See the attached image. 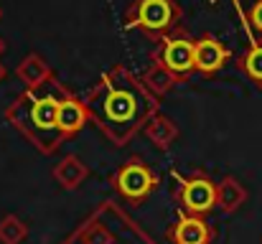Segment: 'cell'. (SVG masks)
<instances>
[{
    "label": "cell",
    "mask_w": 262,
    "mask_h": 244,
    "mask_svg": "<svg viewBox=\"0 0 262 244\" xmlns=\"http://www.w3.org/2000/svg\"><path fill=\"white\" fill-rule=\"evenodd\" d=\"M72 92L64 81L49 77L36 86H26L15 102L5 109V120L33 143L41 153H54L67 140L59 130V104Z\"/></svg>",
    "instance_id": "7a4b0ae2"
},
{
    "label": "cell",
    "mask_w": 262,
    "mask_h": 244,
    "mask_svg": "<svg viewBox=\"0 0 262 244\" xmlns=\"http://www.w3.org/2000/svg\"><path fill=\"white\" fill-rule=\"evenodd\" d=\"M5 77H8V72H5V66H3V61H0V81L5 79Z\"/></svg>",
    "instance_id": "d6986e66"
},
{
    "label": "cell",
    "mask_w": 262,
    "mask_h": 244,
    "mask_svg": "<svg viewBox=\"0 0 262 244\" xmlns=\"http://www.w3.org/2000/svg\"><path fill=\"white\" fill-rule=\"evenodd\" d=\"M122 23L125 28L140 31L150 41L161 43L166 36L176 33L181 23V8L176 0H135L127 8Z\"/></svg>",
    "instance_id": "277c9868"
},
{
    "label": "cell",
    "mask_w": 262,
    "mask_h": 244,
    "mask_svg": "<svg viewBox=\"0 0 262 244\" xmlns=\"http://www.w3.org/2000/svg\"><path fill=\"white\" fill-rule=\"evenodd\" d=\"M0 18H3V8H0Z\"/></svg>",
    "instance_id": "44dd1931"
},
{
    "label": "cell",
    "mask_w": 262,
    "mask_h": 244,
    "mask_svg": "<svg viewBox=\"0 0 262 244\" xmlns=\"http://www.w3.org/2000/svg\"><path fill=\"white\" fill-rule=\"evenodd\" d=\"M250 26L257 31V33H262V0H257L252 8H250Z\"/></svg>",
    "instance_id": "ac0fdd59"
},
{
    "label": "cell",
    "mask_w": 262,
    "mask_h": 244,
    "mask_svg": "<svg viewBox=\"0 0 262 244\" xmlns=\"http://www.w3.org/2000/svg\"><path fill=\"white\" fill-rule=\"evenodd\" d=\"M245 201H247V188L237 178L227 175L222 183H216V209H222L224 214H234L237 209H242Z\"/></svg>",
    "instance_id": "8fae6325"
},
{
    "label": "cell",
    "mask_w": 262,
    "mask_h": 244,
    "mask_svg": "<svg viewBox=\"0 0 262 244\" xmlns=\"http://www.w3.org/2000/svg\"><path fill=\"white\" fill-rule=\"evenodd\" d=\"M15 77L23 81L26 86H36V84L46 81L49 77H54V72H51V66L46 64L43 56H38V54H28V56L15 66Z\"/></svg>",
    "instance_id": "5bb4252c"
},
{
    "label": "cell",
    "mask_w": 262,
    "mask_h": 244,
    "mask_svg": "<svg viewBox=\"0 0 262 244\" xmlns=\"http://www.w3.org/2000/svg\"><path fill=\"white\" fill-rule=\"evenodd\" d=\"M89 120L112 143L125 145L158 112V97L125 66H112L89 89L84 99Z\"/></svg>",
    "instance_id": "6da1fadb"
},
{
    "label": "cell",
    "mask_w": 262,
    "mask_h": 244,
    "mask_svg": "<svg viewBox=\"0 0 262 244\" xmlns=\"http://www.w3.org/2000/svg\"><path fill=\"white\" fill-rule=\"evenodd\" d=\"M229 49L211 33L201 36L193 43V69L201 74H216L227 61H229Z\"/></svg>",
    "instance_id": "ba28073f"
},
{
    "label": "cell",
    "mask_w": 262,
    "mask_h": 244,
    "mask_svg": "<svg viewBox=\"0 0 262 244\" xmlns=\"http://www.w3.org/2000/svg\"><path fill=\"white\" fill-rule=\"evenodd\" d=\"M61 244H156L117 204H102Z\"/></svg>",
    "instance_id": "3957f363"
},
{
    "label": "cell",
    "mask_w": 262,
    "mask_h": 244,
    "mask_svg": "<svg viewBox=\"0 0 262 244\" xmlns=\"http://www.w3.org/2000/svg\"><path fill=\"white\" fill-rule=\"evenodd\" d=\"M166 237L171 244H211L214 232H211V227L206 224L204 216L181 214L173 227H168Z\"/></svg>",
    "instance_id": "9c48e42d"
},
{
    "label": "cell",
    "mask_w": 262,
    "mask_h": 244,
    "mask_svg": "<svg viewBox=\"0 0 262 244\" xmlns=\"http://www.w3.org/2000/svg\"><path fill=\"white\" fill-rule=\"evenodd\" d=\"M193 43L196 41H191L186 33H171L156 46L150 59H153V64L166 66L171 74L183 79L191 72H196L193 69Z\"/></svg>",
    "instance_id": "52a82bcc"
},
{
    "label": "cell",
    "mask_w": 262,
    "mask_h": 244,
    "mask_svg": "<svg viewBox=\"0 0 262 244\" xmlns=\"http://www.w3.org/2000/svg\"><path fill=\"white\" fill-rule=\"evenodd\" d=\"M87 175H89V168L79 161L77 156H67L64 161L54 168V178L59 181L61 188H69V191L79 188V186L84 183Z\"/></svg>",
    "instance_id": "4fadbf2b"
},
{
    "label": "cell",
    "mask_w": 262,
    "mask_h": 244,
    "mask_svg": "<svg viewBox=\"0 0 262 244\" xmlns=\"http://www.w3.org/2000/svg\"><path fill=\"white\" fill-rule=\"evenodd\" d=\"M239 72L262 86V43H252L242 56H239Z\"/></svg>",
    "instance_id": "2e32d148"
},
{
    "label": "cell",
    "mask_w": 262,
    "mask_h": 244,
    "mask_svg": "<svg viewBox=\"0 0 262 244\" xmlns=\"http://www.w3.org/2000/svg\"><path fill=\"white\" fill-rule=\"evenodd\" d=\"M3 51H5V41L0 38V54H3Z\"/></svg>",
    "instance_id": "ffe728a7"
},
{
    "label": "cell",
    "mask_w": 262,
    "mask_h": 244,
    "mask_svg": "<svg viewBox=\"0 0 262 244\" xmlns=\"http://www.w3.org/2000/svg\"><path fill=\"white\" fill-rule=\"evenodd\" d=\"M112 186H115V191H117L125 201L140 204V201H145V198L153 193V188L158 186V178H156V173L145 165V161L130 158L127 163H122V165L117 168V173L112 175Z\"/></svg>",
    "instance_id": "8992f818"
},
{
    "label": "cell",
    "mask_w": 262,
    "mask_h": 244,
    "mask_svg": "<svg viewBox=\"0 0 262 244\" xmlns=\"http://www.w3.org/2000/svg\"><path fill=\"white\" fill-rule=\"evenodd\" d=\"M143 130H145L148 140H150L156 148H171L173 140L178 138V127L173 125V120L166 117V115H161V112H156V115L145 122Z\"/></svg>",
    "instance_id": "7c38bea8"
},
{
    "label": "cell",
    "mask_w": 262,
    "mask_h": 244,
    "mask_svg": "<svg viewBox=\"0 0 262 244\" xmlns=\"http://www.w3.org/2000/svg\"><path fill=\"white\" fill-rule=\"evenodd\" d=\"M87 122H89V115H87L84 102H82L79 97H74V94L64 97L61 104H59V130H61V135H64V138H72V135H77Z\"/></svg>",
    "instance_id": "30bf717a"
},
{
    "label": "cell",
    "mask_w": 262,
    "mask_h": 244,
    "mask_svg": "<svg viewBox=\"0 0 262 244\" xmlns=\"http://www.w3.org/2000/svg\"><path fill=\"white\" fill-rule=\"evenodd\" d=\"M26 237H28V229L18 216L8 214L0 219V244H20Z\"/></svg>",
    "instance_id": "e0dca14e"
},
{
    "label": "cell",
    "mask_w": 262,
    "mask_h": 244,
    "mask_svg": "<svg viewBox=\"0 0 262 244\" xmlns=\"http://www.w3.org/2000/svg\"><path fill=\"white\" fill-rule=\"evenodd\" d=\"M140 79L148 86V92H153L156 97H163L166 92H171L176 84H178V77L171 74V72H168L166 66H161V64H150L148 72H145Z\"/></svg>",
    "instance_id": "9a60e30c"
},
{
    "label": "cell",
    "mask_w": 262,
    "mask_h": 244,
    "mask_svg": "<svg viewBox=\"0 0 262 244\" xmlns=\"http://www.w3.org/2000/svg\"><path fill=\"white\" fill-rule=\"evenodd\" d=\"M176 178V201L183 209V214H196L204 216L211 209H216V183L204 175V173H193L188 178L173 173Z\"/></svg>",
    "instance_id": "5b68a950"
}]
</instances>
